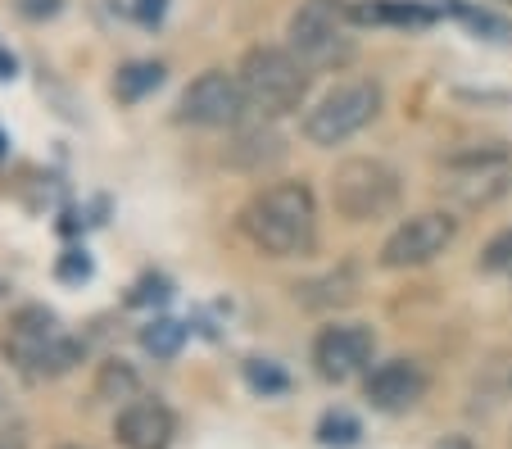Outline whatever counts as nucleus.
<instances>
[{"mask_svg": "<svg viewBox=\"0 0 512 449\" xmlns=\"http://www.w3.org/2000/svg\"><path fill=\"white\" fill-rule=\"evenodd\" d=\"M241 232L268 259H304L318 245V196L309 182H272L241 209Z\"/></svg>", "mask_w": 512, "mask_h": 449, "instance_id": "obj_1", "label": "nucleus"}, {"mask_svg": "<svg viewBox=\"0 0 512 449\" xmlns=\"http://www.w3.org/2000/svg\"><path fill=\"white\" fill-rule=\"evenodd\" d=\"M236 78H241L250 109L272 123V118H286L295 109H304L313 69L290 46H254L245 50Z\"/></svg>", "mask_w": 512, "mask_h": 449, "instance_id": "obj_2", "label": "nucleus"}, {"mask_svg": "<svg viewBox=\"0 0 512 449\" xmlns=\"http://www.w3.org/2000/svg\"><path fill=\"white\" fill-rule=\"evenodd\" d=\"M290 50L309 64L313 73H340L354 64V14L349 0H300V10L286 23Z\"/></svg>", "mask_w": 512, "mask_h": 449, "instance_id": "obj_3", "label": "nucleus"}, {"mask_svg": "<svg viewBox=\"0 0 512 449\" xmlns=\"http://www.w3.org/2000/svg\"><path fill=\"white\" fill-rule=\"evenodd\" d=\"M445 196L463 209H494L512 191V146L508 141H472L440 164Z\"/></svg>", "mask_w": 512, "mask_h": 449, "instance_id": "obj_4", "label": "nucleus"}, {"mask_svg": "<svg viewBox=\"0 0 512 449\" xmlns=\"http://www.w3.org/2000/svg\"><path fill=\"white\" fill-rule=\"evenodd\" d=\"M327 196H331V209L345 223H377V218L399 209L404 177H399L395 164H386L377 155H354L345 164H336Z\"/></svg>", "mask_w": 512, "mask_h": 449, "instance_id": "obj_5", "label": "nucleus"}, {"mask_svg": "<svg viewBox=\"0 0 512 449\" xmlns=\"http://www.w3.org/2000/svg\"><path fill=\"white\" fill-rule=\"evenodd\" d=\"M381 105H386L381 82H372V78L336 82V87L304 114L300 132H304L309 146L336 150V146H345V141H354L358 132H368V127L381 118Z\"/></svg>", "mask_w": 512, "mask_h": 449, "instance_id": "obj_6", "label": "nucleus"}, {"mask_svg": "<svg viewBox=\"0 0 512 449\" xmlns=\"http://www.w3.org/2000/svg\"><path fill=\"white\" fill-rule=\"evenodd\" d=\"M454 241H458V218L449 214V209H426V214L404 218V223L386 236V245H381V268H390V273L426 268Z\"/></svg>", "mask_w": 512, "mask_h": 449, "instance_id": "obj_7", "label": "nucleus"}, {"mask_svg": "<svg viewBox=\"0 0 512 449\" xmlns=\"http://www.w3.org/2000/svg\"><path fill=\"white\" fill-rule=\"evenodd\" d=\"M250 109L245 87L236 73L227 69H204L200 78H191V87L177 100V123L191 127H236Z\"/></svg>", "mask_w": 512, "mask_h": 449, "instance_id": "obj_8", "label": "nucleus"}, {"mask_svg": "<svg viewBox=\"0 0 512 449\" xmlns=\"http://www.w3.org/2000/svg\"><path fill=\"white\" fill-rule=\"evenodd\" d=\"M372 354H377V332L368 323H331L313 336V372L331 386H345L358 372H368Z\"/></svg>", "mask_w": 512, "mask_h": 449, "instance_id": "obj_9", "label": "nucleus"}, {"mask_svg": "<svg viewBox=\"0 0 512 449\" xmlns=\"http://www.w3.org/2000/svg\"><path fill=\"white\" fill-rule=\"evenodd\" d=\"M59 336H64L59 332V313L50 309V304H19V309L10 313V323H5L0 350H5V359H10L14 368L32 377V368L41 363V354H46Z\"/></svg>", "mask_w": 512, "mask_h": 449, "instance_id": "obj_10", "label": "nucleus"}, {"mask_svg": "<svg viewBox=\"0 0 512 449\" xmlns=\"http://www.w3.org/2000/svg\"><path fill=\"white\" fill-rule=\"evenodd\" d=\"M426 395V372L413 359H386L363 377V400L377 413H408Z\"/></svg>", "mask_w": 512, "mask_h": 449, "instance_id": "obj_11", "label": "nucleus"}, {"mask_svg": "<svg viewBox=\"0 0 512 449\" xmlns=\"http://www.w3.org/2000/svg\"><path fill=\"white\" fill-rule=\"evenodd\" d=\"M114 436L123 449H168L177 436V418L164 400L155 395H136L132 404H123L114 418Z\"/></svg>", "mask_w": 512, "mask_h": 449, "instance_id": "obj_12", "label": "nucleus"}, {"mask_svg": "<svg viewBox=\"0 0 512 449\" xmlns=\"http://www.w3.org/2000/svg\"><path fill=\"white\" fill-rule=\"evenodd\" d=\"M349 14H354V28H395V32H426L440 19L431 0H354Z\"/></svg>", "mask_w": 512, "mask_h": 449, "instance_id": "obj_13", "label": "nucleus"}, {"mask_svg": "<svg viewBox=\"0 0 512 449\" xmlns=\"http://www.w3.org/2000/svg\"><path fill=\"white\" fill-rule=\"evenodd\" d=\"M435 10L449 14V19H458L472 37L490 41V46H512V23L499 19L494 10H485V5H472V0H440Z\"/></svg>", "mask_w": 512, "mask_h": 449, "instance_id": "obj_14", "label": "nucleus"}, {"mask_svg": "<svg viewBox=\"0 0 512 449\" xmlns=\"http://www.w3.org/2000/svg\"><path fill=\"white\" fill-rule=\"evenodd\" d=\"M168 69L159 64V59H132V64H123L114 78V96L123 100V105H141L145 96H155L159 87H164Z\"/></svg>", "mask_w": 512, "mask_h": 449, "instance_id": "obj_15", "label": "nucleus"}, {"mask_svg": "<svg viewBox=\"0 0 512 449\" xmlns=\"http://www.w3.org/2000/svg\"><path fill=\"white\" fill-rule=\"evenodd\" d=\"M227 159H232L236 168L277 164V159H281V137H277V132H268V127H250V132H241V137L227 146Z\"/></svg>", "mask_w": 512, "mask_h": 449, "instance_id": "obj_16", "label": "nucleus"}, {"mask_svg": "<svg viewBox=\"0 0 512 449\" xmlns=\"http://www.w3.org/2000/svg\"><path fill=\"white\" fill-rule=\"evenodd\" d=\"M141 395V377L127 359H105L96 372V400H109V404H132Z\"/></svg>", "mask_w": 512, "mask_h": 449, "instance_id": "obj_17", "label": "nucleus"}, {"mask_svg": "<svg viewBox=\"0 0 512 449\" xmlns=\"http://www.w3.org/2000/svg\"><path fill=\"white\" fill-rule=\"evenodd\" d=\"M186 341H191V332H186V323H177V318H150V323L141 327V350L155 354V359H177V354L186 350Z\"/></svg>", "mask_w": 512, "mask_h": 449, "instance_id": "obj_18", "label": "nucleus"}, {"mask_svg": "<svg viewBox=\"0 0 512 449\" xmlns=\"http://www.w3.org/2000/svg\"><path fill=\"white\" fill-rule=\"evenodd\" d=\"M313 436H318L322 449H358L363 445V422L349 409H327L313 427Z\"/></svg>", "mask_w": 512, "mask_h": 449, "instance_id": "obj_19", "label": "nucleus"}, {"mask_svg": "<svg viewBox=\"0 0 512 449\" xmlns=\"http://www.w3.org/2000/svg\"><path fill=\"white\" fill-rule=\"evenodd\" d=\"M241 377H245V386H250L254 395H263V400L290 391V372L281 368V363H272V359H245Z\"/></svg>", "mask_w": 512, "mask_h": 449, "instance_id": "obj_20", "label": "nucleus"}, {"mask_svg": "<svg viewBox=\"0 0 512 449\" xmlns=\"http://www.w3.org/2000/svg\"><path fill=\"white\" fill-rule=\"evenodd\" d=\"M82 359H87V345H82L78 336H59V341L41 354V363L32 368V377H64V372H73Z\"/></svg>", "mask_w": 512, "mask_h": 449, "instance_id": "obj_21", "label": "nucleus"}, {"mask_svg": "<svg viewBox=\"0 0 512 449\" xmlns=\"http://www.w3.org/2000/svg\"><path fill=\"white\" fill-rule=\"evenodd\" d=\"M55 277L64 286H87L91 277H96V259H91L82 245H68V250L55 259Z\"/></svg>", "mask_w": 512, "mask_h": 449, "instance_id": "obj_22", "label": "nucleus"}, {"mask_svg": "<svg viewBox=\"0 0 512 449\" xmlns=\"http://www.w3.org/2000/svg\"><path fill=\"white\" fill-rule=\"evenodd\" d=\"M168 300H173V282H168L164 273L136 277L132 295H127V304H132V309H159V304H168Z\"/></svg>", "mask_w": 512, "mask_h": 449, "instance_id": "obj_23", "label": "nucleus"}, {"mask_svg": "<svg viewBox=\"0 0 512 449\" xmlns=\"http://www.w3.org/2000/svg\"><path fill=\"white\" fill-rule=\"evenodd\" d=\"M481 268H485V273H512V227L485 241V250H481Z\"/></svg>", "mask_w": 512, "mask_h": 449, "instance_id": "obj_24", "label": "nucleus"}, {"mask_svg": "<svg viewBox=\"0 0 512 449\" xmlns=\"http://www.w3.org/2000/svg\"><path fill=\"white\" fill-rule=\"evenodd\" d=\"M132 19L141 28H159L168 19V0H132Z\"/></svg>", "mask_w": 512, "mask_h": 449, "instance_id": "obj_25", "label": "nucleus"}, {"mask_svg": "<svg viewBox=\"0 0 512 449\" xmlns=\"http://www.w3.org/2000/svg\"><path fill=\"white\" fill-rule=\"evenodd\" d=\"M14 10H19L23 19L41 23V19H55V14L64 10V0H14Z\"/></svg>", "mask_w": 512, "mask_h": 449, "instance_id": "obj_26", "label": "nucleus"}, {"mask_svg": "<svg viewBox=\"0 0 512 449\" xmlns=\"http://www.w3.org/2000/svg\"><path fill=\"white\" fill-rule=\"evenodd\" d=\"M0 449H28V427H23V422L0 427Z\"/></svg>", "mask_w": 512, "mask_h": 449, "instance_id": "obj_27", "label": "nucleus"}, {"mask_svg": "<svg viewBox=\"0 0 512 449\" xmlns=\"http://www.w3.org/2000/svg\"><path fill=\"white\" fill-rule=\"evenodd\" d=\"M14 73H19V59H14V55H10V50L0 46V82H10V78H14Z\"/></svg>", "mask_w": 512, "mask_h": 449, "instance_id": "obj_28", "label": "nucleus"}, {"mask_svg": "<svg viewBox=\"0 0 512 449\" xmlns=\"http://www.w3.org/2000/svg\"><path fill=\"white\" fill-rule=\"evenodd\" d=\"M435 449H476V445H472V440H467V436H445V440H440V445H435Z\"/></svg>", "mask_w": 512, "mask_h": 449, "instance_id": "obj_29", "label": "nucleus"}, {"mask_svg": "<svg viewBox=\"0 0 512 449\" xmlns=\"http://www.w3.org/2000/svg\"><path fill=\"white\" fill-rule=\"evenodd\" d=\"M5 146H10V141H5V132H0V159H5Z\"/></svg>", "mask_w": 512, "mask_h": 449, "instance_id": "obj_30", "label": "nucleus"}, {"mask_svg": "<svg viewBox=\"0 0 512 449\" xmlns=\"http://www.w3.org/2000/svg\"><path fill=\"white\" fill-rule=\"evenodd\" d=\"M5 291H10V286H5V277H0V300H5Z\"/></svg>", "mask_w": 512, "mask_h": 449, "instance_id": "obj_31", "label": "nucleus"}, {"mask_svg": "<svg viewBox=\"0 0 512 449\" xmlns=\"http://www.w3.org/2000/svg\"><path fill=\"white\" fill-rule=\"evenodd\" d=\"M59 449H82V445H59Z\"/></svg>", "mask_w": 512, "mask_h": 449, "instance_id": "obj_32", "label": "nucleus"}, {"mask_svg": "<svg viewBox=\"0 0 512 449\" xmlns=\"http://www.w3.org/2000/svg\"><path fill=\"white\" fill-rule=\"evenodd\" d=\"M0 409H5V404H0Z\"/></svg>", "mask_w": 512, "mask_h": 449, "instance_id": "obj_33", "label": "nucleus"}, {"mask_svg": "<svg viewBox=\"0 0 512 449\" xmlns=\"http://www.w3.org/2000/svg\"><path fill=\"white\" fill-rule=\"evenodd\" d=\"M508 449H512V445H508Z\"/></svg>", "mask_w": 512, "mask_h": 449, "instance_id": "obj_34", "label": "nucleus"}]
</instances>
